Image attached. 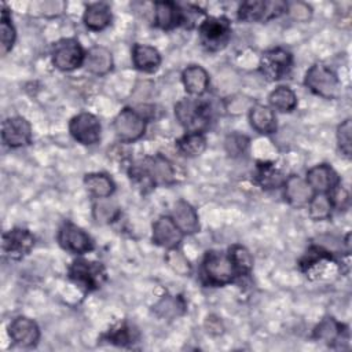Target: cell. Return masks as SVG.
Segmentation results:
<instances>
[{"instance_id": "cell-30", "label": "cell", "mask_w": 352, "mask_h": 352, "mask_svg": "<svg viewBox=\"0 0 352 352\" xmlns=\"http://www.w3.org/2000/svg\"><path fill=\"white\" fill-rule=\"evenodd\" d=\"M333 208L334 206H333L331 198L326 192H315L308 202L309 217L316 221L327 220L331 216Z\"/></svg>"}, {"instance_id": "cell-20", "label": "cell", "mask_w": 352, "mask_h": 352, "mask_svg": "<svg viewBox=\"0 0 352 352\" xmlns=\"http://www.w3.org/2000/svg\"><path fill=\"white\" fill-rule=\"evenodd\" d=\"M84 66L87 70L95 76H104L113 67V56L111 52L102 45H95L85 52Z\"/></svg>"}, {"instance_id": "cell-34", "label": "cell", "mask_w": 352, "mask_h": 352, "mask_svg": "<svg viewBox=\"0 0 352 352\" xmlns=\"http://www.w3.org/2000/svg\"><path fill=\"white\" fill-rule=\"evenodd\" d=\"M0 34H1V54L6 55L12 50L16 38V33L11 22V15L6 8V6H3L1 18H0Z\"/></svg>"}, {"instance_id": "cell-17", "label": "cell", "mask_w": 352, "mask_h": 352, "mask_svg": "<svg viewBox=\"0 0 352 352\" xmlns=\"http://www.w3.org/2000/svg\"><path fill=\"white\" fill-rule=\"evenodd\" d=\"M154 23L162 30H170L183 23L182 8L173 1H157L154 4Z\"/></svg>"}, {"instance_id": "cell-41", "label": "cell", "mask_w": 352, "mask_h": 352, "mask_svg": "<svg viewBox=\"0 0 352 352\" xmlns=\"http://www.w3.org/2000/svg\"><path fill=\"white\" fill-rule=\"evenodd\" d=\"M206 326H208V331L209 333H212V334H220L221 331H223V326H221V322H220V319H217V318H208V320H206Z\"/></svg>"}, {"instance_id": "cell-2", "label": "cell", "mask_w": 352, "mask_h": 352, "mask_svg": "<svg viewBox=\"0 0 352 352\" xmlns=\"http://www.w3.org/2000/svg\"><path fill=\"white\" fill-rule=\"evenodd\" d=\"M175 116L187 132H204L212 120V110L206 100L190 96L175 104Z\"/></svg>"}, {"instance_id": "cell-19", "label": "cell", "mask_w": 352, "mask_h": 352, "mask_svg": "<svg viewBox=\"0 0 352 352\" xmlns=\"http://www.w3.org/2000/svg\"><path fill=\"white\" fill-rule=\"evenodd\" d=\"M285 188V198L287 199L289 204L294 206H301L309 202L315 191L311 188V186L307 183L305 179L297 176V175H290L286 177L283 183Z\"/></svg>"}, {"instance_id": "cell-14", "label": "cell", "mask_w": 352, "mask_h": 352, "mask_svg": "<svg viewBox=\"0 0 352 352\" xmlns=\"http://www.w3.org/2000/svg\"><path fill=\"white\" fill-rule=\"evenodd\" d=\"M10 338L19 346L32 348L40 340V329L37 323L26 316H18L8 324Z\"/></svg>"}, {"instance_id": "cell-32", "label": "cell", "mask_w": 352, "mask_h": 352, "mask_svg": "<svg viewBox=\"0 0 352 352\" xmlns=\"http://www.w3.org/2000/svg\"><path fill=\"white\" fill-rule=\"evenodd\" d=\"M184 301L179 296H165L154 307V312L161 318H175L184 312Z\"/></svg>"}, {"instance_id": "cell-25", "label": "cell", "mask_w": 352, "mask_h": 352, "mask_svg": "<svg viewBox=\"0 0 352 352\" xmlns=\"http://www.w3.org/2000/svg\"><path fill=\"white\" fill-rule=\"evenodd\" d=\"M84 184L95 198L111 197V194L116 190V184L113 179L106 173H100V172L87 173L84 176Z\"/></svg>"}, {"instance_id": "cell-27", "label": "cell", "mask_w": 352, "mask_h": 352, "mask_svg": "<svg viewBox=\"0 0 352 352\" xmlns=\"http://www.w3.org/2000/svg\"><path fill=\"white\" fill-rule=\"evenodd\" d=\"M346 331L344 324L337 322L334 318H324L314 330V338L323 341L326 344L340 342L342 340V334Z\"/></svg>"}, {"instance_id": "cell-21", "label": "cell", "mask_w": 352, "mask_h": 352, "mask_svg": "<svg viewBox=\"0 0 352 352\" xmlns=\"http://www.w3.org/2000/svg\"><path fill=\"white\" fill-rule=\"evenodd\" d=\"M182 81L186 91L192 96H201L209 85V74L199 65H190L182 73Z\"/></svg>"}, {"instance_id": "cell-33", "label": "cell", "mask_w": 352, "mask_h": 352, "mask_svg": "<svg viewBox=\"0 0 352 352\" xmlns=\"http://www.w3.org/2000/svg\"><path fill=\"white\" fill-rule=\"evenodd\" d=\"M238 18L245 22L265 21V1L249 0L239 6Z\"/></svg>"}, {"instance_id": "cell-35", "label": "cell", "mask_w": 352, "mask_h": 352, "mask_svg": "<svg viewBox=\"0 0 352 352\" xmlns=\"http://www.w3.org/2000/svg\"><path fill=\"white\" fill-rule=\"evenodd\" d=\"M228 254L238 271L239 275H246L252 271L253 268V257L250 254V252L242 246V245H232L228 250Z\"/></svg>"}, {"instance_id": "cell-9", "label": "cell", "mask_w": 352, "mask_h": 352, "mask_svg": "<svg viewBox=\"0 0 352 352\" xmlns=\"http://www.w3.org/2000/svg\"><path fill=\"white\" fill-rule=\"evenodd\" d=\"M69 132L74 140L91 146L100 140L102 126L99 120L91 113H80L69 122Z\"/></svg>"}, {"instance_id": "cell-6", "label": "cell", "mask_w": 352, "mask_h": 352, "mask_svg": "<svg viewBox=\"0 0 352 352\" xmlns=\"http://www.w3.org/2000/svg\"><path fill=\"white\" fill-rule=\"evenodd\" d=\"M304 84L311 92L326 99H333L340 85L337 74L323 63H315L308 69Z\"/></svg>"}, {"instance_id": "cell-10", "label": "cell", "mask_w": 352, "mask_h": 352, "mask_svg": "<svg viewBox=\"0 0 352 352\" xmlns=\"http://www.w3.org/2000/svg\"><path fill=\"white\" fill-rule=\"evenodd\" d=\"M59 245L74 254H84L94 249L92 238L78 226L66 221L60 226L58 231Z\"/></svg>"}, {"instance_id": "cell-4", "label": "cell", "mask_w": 352, "mask_h": 352, "mask_svg": "<svg viewBox=\"0 0 352 352\" xmlns=\"http://www.w3.org/2000/svg\"><path fill=\"white\" fill-rule=\"evenodd\" d=\"M69 278L85 292H94L103 286L107 274L102 263L77 258L69 267Z\"/></svg>"}, {"instance_id": "cell-23", "label": "cell", "mask_w": 352, "mask_h": 352, "mask_svg": "<svg viewBox=\"0 0 352 352\" xmlns=\"http://www.w3.org/2000/svg\"><path fill=\"white\" fill-rule=\"evenodd\" d=\"M82 21L89 30H103L111 22V10L106 3H92L85 8Z\"/></svg>"}, {"instance_id": "cell-24", "label": "cell", "mask_w": 352, "mask_h": 352, "mask_svg": "<svg viewBox=\"0 0 352 352\" xmlns=\"http://www.w3.org/2000/svg\"><path fill=\"white\" fill-rule=\"evenodd\" d=\"M249 121L258 133H272L276 129V117L271 107L264 104H254L249 111Z\"/></svg>"}, {"instance_id": "cell-8", "label": "cell", "mask_w": 352, "mask_h": 352, "mask_svg": "<svg viewBox=\"0 0 352 352\" xmlns=\"http://www.w3.org/2000/svg\"><path fill=\"white\" fill-rule=\"evenodd\" d=\"M114 131L120 140L135 142L146 131V118L140 111L125 107L114 118Z\"/></svg>"}, {"instance_id": "cell-31", "label": "cell", "mask_w": 352, "mask_h": 352, "mask_svg": "<svg viewBox=\"0 0 352 352\" xmlns=\"http://www.w3.org/2000/svg\"><path fill=\"white\" fill-rule=\"evenodd\" d=\"M92 216L96 223L109 224L120 216V208L110 197L98 198L92 206Z\"/></svg>"}, {"instance_id": "cell-28", "label": "cell", "mask_w": 352, "mask_h": 352, "mask_svg": "<svg viewBox=\"0 0 352 352\" xmlns=\"http://www.w3.org/2000/svg\"><path fill=\"white\" fill-rule=\"evenodd\" d=\"M176 147L186 157H198L206 148V138L202 132H187L177 139Z\"/></svg>"}, {"instance_id": "cell-12", "label": "cell", "mask_w": 352, "mask_h": 352, "mask_svg": "<svg viewBox=\"0 0 352 352\" xmlns=\"http://www.w3.org/2000/svg\"><path fill=\"white\" fill-rule=\"evenodd\" d=\"M33 246H34V236L26 228L16 227L3 234V239H1L3 253L12 260L23 258L26 254L30 253Z\"/></svg>"}, {"instance_id": "cell-11", "label": "cell", "mask_w": 352, "mask_h": 352, "mask_svg": "<svg viewBox=\"0 0 352 352\" xmlns=\"http://www.w3.org/2000/svg\"><path fill=\"white\" fill-rule=\"evenodd\" d=\"M293 63L292 54L283 48H272L265 51L260 58V72L268 80H279L285 77Z\"/></svg>"}, {"instance_id": "cell-15", "label": "cell", "mask_w": 352, "mask_h": 352, "mask_svg": "<svg viewBox=\"0 0 352 352\" xmlns=\"http://www.w3.org/2000/svg\"><path fill=\"white\" fill-rule=\"evenodd\" d=\"M183 235L170 216H161L153 223V242L166 250L177 248Z\"/></svg>"}, {"instance_id": "cell-39", "label": "cell", "mask_w": 352, "mask_h": 352, "mask_svg": "<svg viewBox=\"0 0 352 352\" xmlns=\"http://www.w3.org/2000/svg\"><path fill=\"white\" fill-rule=\"evenodd\" d=\"M249 144V139L245 135H239V133H232L230 136H227L226 139V150L230 155H239L242 154L246 147Z\"/></svg>"}, {"instance_id": "cell-38", "label": "cell", "mask_w": 352, "mask_h": 352, "mask_svg": "<svg viewBox=\"0 0 352 352\" xmlns=\"http://www.w3.org/2000/svg\"><path fill=\"white\" fill-rule=\"evenodd\" d=\"M351 133H352V125L351 120L346 118L342 121L337 128V143L341 150V153L346 157L351 155Z\"/></svg>"}, {"instance_id": "cell-29", "label": "cell", "mask_w": 352, "mask_h": 352, "mask_svg": "<svg viewBox=\"0 0 352 352\" xmlns=\"http://www.w3.org/2000/svg\"><path fill=\"white\" fill-rule=\"evenodd\" d=\"M268 102L272 109L279 111H292L297 106V96L287 85H279L268 95Z\"/></svg>"}, {"instance_id": "cell-16", "label": "cell", "mask_w": 352, "mask_h": 352, "mask_svg": "<svg viewBox=\"0 0 352 352\" xmlns=\"http://www.w3.org/2000/svg\"><path fill=\"white\" fill-rule=\"evenodd\" d=\"M307 183L315 192H331L340 186V177L337 172L327 164H319L312 166L307 172Z\"/></svg>"}, {"instance_id": "cell-5", "label": "cell", "mask_w": 352, "mask_h": 352, "mask_svg": "<svg viewBox=\"0 0 352 352\" xmlns=\"http://www.w3.org/2000/svg\"><path fill=\"white\" fill-rule=\"evenodd\" d=\"M201 44L210 52L223 50L231 38V22L226 16H206L198 26Z\"/></svg>"}, {"instance_id": "cell-18", "label": "cell", "mask_w": 352, "mask_h": 352, "mask_svg": "<svg viewBox=\"0 0 352 352\" xmlns=\"http://www.w3.org/2000/svg\"><path fill=\"white\" fill-rule=\"evenodd\" d=\"M170 217L183 234H195L199 231L198 213L187 201H177L172 209Z\"/></svg>"}, {"instance_id": "cell-7", "label": "cell", "mask_w": 352, "mask_h": 352, "mask_svg": "<svg viewBox=\"0 0 352 352\" xmlns=\"http://www.w3.org/2000/svg\"><path fill=\"white\" fill-rule=\"evenodd\" d=\"M85 52L76 38H62L52 48V63L62 72H70L84 65Z\"/></svg>"}, {"instance_id": "cell-22", "label": "cell", "mask_w": 352, "mask_h": 352, "mask_svg": "<svg viewBox=\"0 0 352 352\" xmlns=\"http://www.w3.org/2000/svg\"><path fill=\"white\" fill-rule=\"evenodd\" d=\"M132 62L136 69L151 73L161 65V55L157 48L147 44H135L132 48Z\"/></svg>"}, {"instance_id": "cell-3", "label": "cell", "mask_w": 352, "mask_h": 352, "mask_svg": "<svg viewBox=\"0 0 352 352\" xmlns=\"http://www.w3.org/2000/svg\"><path fill=\"white\" fill-rule=\"evenodd\" d=\"M131 177L151 186L170 184L175 182V169L165 157L157 154L133 166L131 169Z\"/></svg>"}, {"instance_id": "cell-13", "label": "cell", "mask_w": 352, "mask_h": 352, "mask_svg": "<svg viewBox=\"0 0 352 352\" xmlns=\"http://www.w3.org/2000/svg\"><path fill=\"white\" fill-rule=\"evenodd\" d=\"M1 139L10 148H19L30 144L32 142V125L19 116L8 117L1 125Z\"/></svg>"}, {"instance_id": "cell-1", "label": "cell", "mask_w": 352, "mask_h": 352, "mask_svg": "<svg viewBox=\"0 0 352 352\" xmlns=\"http://www.w3.org/2000/svg\"><path fill=\"white\" fill-rule=\"evenodd\" d=\"M201 276L205 285L224 286L239 276L228 253L221 250H208L201 265Z\"/></svg>"}, {"instance_id": "cell-40", "label": "cell", "mask_w": 352, "mask_h": 352, "mask_svg": "<svg viewBox=\"0 0 352 352\" xmlns=\"http://www.w3.org/2000/svg\"><path fill=\"white\" fill-rule=\"evenodd\" d=\"M290 15L297 21H305L311 15V8L304 3H293L290 7L287 6Z\"/></svg>"}, {"instance_id": "cell-37", "label": "cell", "mask_w": 352, "mask_h": 352, "mask_svg": "<svg viewBox=\"0 0 352 352\" xmlns=\"http://www.w3.org/2000/svg\"><path fill=\"white\" fill-rule=\"evenodd\" d=\"M165 261L170 267V270L180 276H187L191 274V264L188 258L177 248L168 249L165 254Z\"/></svg>"}, {"instance_id": "cell-36", "label": "cell", "mask_w": 352, "mask_h": 352, "mask_svg": "<svg viewBox=\"0 0 352 352\" xmlns=\"http://www.w3.org/2000/svg\"><path fill=\"white\" fill-rule=\"evenodd\" d=\"M106 341L120 345V346H125V345H131L133 342H136V340L139 338L138 331L129 326V324H121L117 329L110 330L106 336H104Z\"/></svg>"}, {"instance_id": "cell-26", "label": "cell", "mask_w": 352, "mask_h": 352, "mask_svg": "<svg viewBox=\"0 0 352 352\" xmlns=\"http://www.w3.org/2000/svg\"><path fill=\"white\" fill-rule=\"evenodd\" d=\"M286 177L272 162H258L256 168V182L265 190L279 188Z\"/></svg>"}]
</instances>
